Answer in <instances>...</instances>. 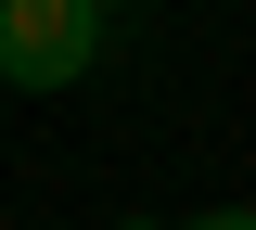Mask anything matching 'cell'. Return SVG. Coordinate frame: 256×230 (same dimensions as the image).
Returning <instances> with one entry per match:
<instances>
[{"instance_id":"obj_2","label":"cell","mask_w":256,"mask_h":230,"mask_svg":"<svg viewBox=\"0 0 256 230\" xmlns=\"http://www.w3.org/2000/svg\"><path fill=\"white\" fill-rule=\"evenodd\" d=\"M192 230H256V218H244V205H218V218H192Z\"/></svg>"},{"instance_id":"obj_3","label":"cell","mask_w":256,"mask_h":230,"mask_svg":"<svg viewBox=\"0 0 256 230\" xmlns=\"http://www.w3.org/2000/svg\"><path fill=\"white\" fill-rule=\"evenodd\" d=\"M116 230H154V218H116Z\"/></svg>"},{"instance_id":"obj_4","label":"cell","mask_w":256,"mask_h":230,"mask_svg":"<svg viewBox=\"0 0 256 230\" xmlns=\"http://www.w3.org/2000/svg\"><path fill=\"white\" fill-rule=\"evenodd\" d=\"M90 13H116V0H90Z\"/></svg>"},{"instance_id":"obj_1","label":"cell","mask_w":256,"mask_h":230,"mask_svg":"<svg viewBox=\"0 0 256 230\" xmlns=\"http://www.w3.org/2000/svg\"><path fill=\"white\" fill-rule=\"evenodd\" d=\"M102 64V13L90 0H0V77L13 90H77Z\"/></svg>"}]
</instances>
